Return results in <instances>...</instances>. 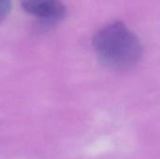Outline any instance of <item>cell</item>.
Listing matches in <instances>:
<instances>
[{
	"mask_svg": "<svg viewBox=\"0 0 160 159\" xmlns=\"http://www.w3.org/2000/svg\"><path fill=\"white\" fill-rule=\"evenodd\" d=\"M93 46L99 60L114 69L130 68L142 55L140 39L122 22H114L101 28L93 38Z\"/></svg>",
	"mask_w": 160,
	"mask_h": 159,
	"instance_id": "obj_1",
	"label": "cell"
},
{
	"mask_svg": "<svg viewBox=\"0 0 160 159\" xmlns=\"http://www.w3.org/2000/svg\"><path fill=\"white\" fill-rule=\"evenodd\" d=\"M22 9L46 24L62 21L67 14L66 7L60 0H22Z\"/></svg>",
	"mask_w": 160,
	"mask_h": 159,
	"instance_id": "obj_2",
	"label": "cell"
}]
</instances>
